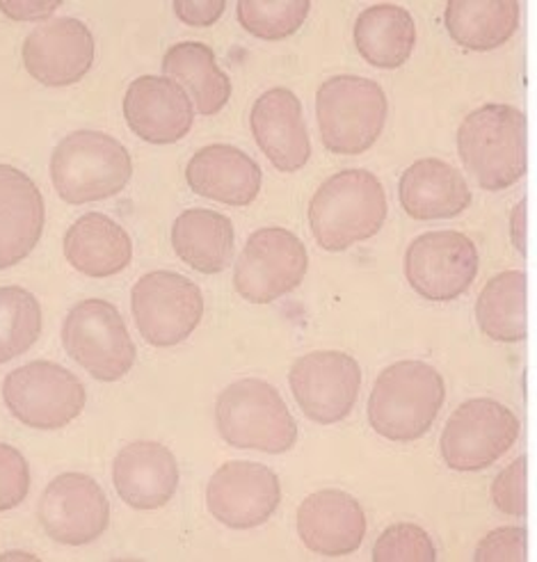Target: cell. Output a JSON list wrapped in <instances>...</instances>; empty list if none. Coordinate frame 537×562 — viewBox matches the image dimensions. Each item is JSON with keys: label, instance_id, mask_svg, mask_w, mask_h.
I'll use <instances>...</instances> for the list:
<instances>
[{"label": "cell", "instance_id": "ffe728a7", "mask_svg": "<svg viewBox=\"0 0 537 562\" xmlns=\"http://www.w3.org/2000/svg\"><path fill=\"white\" fill-rule=\"evenodd\" d=\"M179 477L175 453L160 441H133L112 462V483L133 510L163 508L177 494Z\"/></svg>", "mask_w": 537, "mask_h": 562}, {"label": "cell", "instance_id": "9c48e42d", "mask_svg": "<svg viewBox=\"0 0 537 562\" xmlns=\"http://www.w3.org/2000/svg\"><path fill=\"white\" fill-rule=\"evenodd\" d=\"M517 414L494 398H471L446 420L439 451L448 469L476 473L490 469L519 439Z\"/></svg>", "mask_w": 537, "mask_h": 562}, {"label": "cell", "instance_id": "7402d4cb", "mask_svg": "<svg viewBox=\"0 0 537 562\" xmlns=\"http://www.w3.org/2000/svg\"><path fill=\"white\" fill-rule=\"evenodd\" d=\"M186 181L194 194L227 206H249L261 192V167L243 149L209 145L186 165Z\"/></svg>", "mask_w": 537, "mask_h": 562}, {"label": "cell", "instance_id": "d6a6232c", "mask_svg": "<svg viewBox=\"0 0 537 562\" xmlns=\"http://www.w3.org/2000/svg\"><path fill=\"white\" fill-rule=\"evenodd\" d=\"M31 492V467L19 448L0 443V513H10Z\"/></svg>", "mask_w": 537, "mask_h": 562}, {"label": "cell", "instance_id": "7c38bea8", "mask_svg": "<svg viewBox=\"0 0 537 562\" xmlns=\"http://www.w3.org/2000/svg\"><path fill=\"white\" fill-rule=\"evenodd\" d=\"M37 519L55 544L85 547L97 542L110 526V503L88 473L55 475L37 503Z\"/></svg>", "mask_w": 537, "mask_h": 562}, {"label": "cell", "instance_id": "e0dca14e", "mask_svg": "<svg viewBox=\"0 0 537 562\" xmlns=\"http://www.w3.org/2000/svg\"><path fill=\"white\" fill-rule=\"evenodd\" d=\"M128 128L149 145H175L194 122V105L186 90L167 76H139L124 94Z\"/></svg>", "mask_w": 537, "mask_h": 562}, {"label": "cell", "instance_id": "4dcf8cb0", "mask_svg": "<svg viewBox=\"0 0 537 562\" xmlns=\"http://www.w3.org/2000/svg\"><path fill=\"white\" fill-rule=\"evenodd\" d=\"M311 12L309 0H240L236 19L245 31L266 42L295 35Z\"/></svg>", "mask_w": 537, "mask_h": 562}, {"label": "cell", "instance_id": "ba28073f", "mask_svg": "<svg viewBox=\"0 0 537 562\" xmlns=\"http://www.w3.org/2000/svg\"><path fill=\"white\" fill-rule=\"evenodd\" d=\"M3 401L23 426L60 430L80 416L88 403V391L69 369L37 359L8 373L3 380Z\"/></svg>", "mask_w": 537, "mask_h": 562}, {"label": "cell", "instance_id": "e575fe53", "mask_svg": "<svg viewBox=\"0 0 537 562\" xmlns=\"http://www.w3.org/2000/svg\"><path fill=\"white\" fill-rule=\"evenodd\" d=\"M476 562H524L526 560V528L503 526L478 542Z\"/></svg>", "mask_w": 537, "mask_h": 562}, {"label": "cell", "instance_id": "484cf974", "mask_svg": "<svg viewBox=\"0 0 537 562\" xmlns=\"http://www.w3.org/2000/svg\"><path fill=\"white\" fill-rule=\"evenodd\" d=\"M517 0H450L444 25L458 46L467 50H494L511 42L519 27Z\"/></svg>", "mask_w": 537, "mask_h": 562}, {"label": "cell", "instance_id": "ac0fdd59", "mask_svg": "<svg viewBox=\"0 0 537 562\" xmlns=\"http://www.w3.org/2000/svg\"><path fill=\"white\" fill-rule=\"evenodd\" d=\"M295 526L306 549L327 558H342L361 547L369 521L361 503L348 492L321 490L300 503Z\"/></svg>", "mask_w": 537, "mask_h": 562}, {"label": "cell", "instance_id": "836d02e7", "mask_svg": "<svg viewBox=\"0 0 537 562\" xmlns=\"http://www.w3.org/2000/svg\"><path fill=\"white\" fill-rule=\"evenodd\" d=\"M492 503L501 515L524 517L526 515V458L519 456L507 464L492 483Z\"/></svg>", "mask_w": 537, "mask_h": 562}, {"label": "cell", "instance_id": "4fadbf2b", "mask_svg": "<svg viewBox=\"0 0 537 562\" xmlns=\"http://www.w3.org/2000/svg\"><path fill=\"white\" fill-rule=\"evenodd\" d=\"M289 384L309 420L332 426L353 414L361 389V369L348 352L316 350L293 363Z\"/></svg>", "mask_w": 537, "mask_h": 562}, {"label": "cell", "instance_id": "83f0119b", "mask_svg": "<svg viewBox=\"0 0 537 562\" xmlns=\"http://www.w3.org/2000/svg\"><path fill=\"white\" fill-rule=\"evenodd\" d=\"M353 37L366 63L378 69H399L416 46V23L401 5H371L357 16Z\"/></svg>", "mask_w": 537, "mask_h": 562}, {"label": "cell", "instance_id": "8d00e7d4", "mask_svg": "<svg viewBox=\"0 0 537 562\" xmlns=\"http://www.w3.org/2000/svg\"><path fill=\"white\" fill-rule=\"evenodd\" d=\"M63 8L60 0H0V12L12 21H44Z\"/></svg>", "mask_w": 537, "mask_h": 562}, {"label": "cell", "instance_id": "52a82bcc", "mask_svg": "<svg viewBox=\"0 0 537 562\" xmlns=\"http://www.w3.org/2000/svg\"><path fill=\"white\" fill-rule=\"evenodd\" d=\"M67 355L99 382L122 380L137 350L120 308L101 297L78 302L63 323Z\"/></svg>", "mask_w": 537, "mask_h": 562}, {"label": "cell", "instance_id": "5bb4252c", "mask_svg": "<svg viewBox=\"0 0 537 562\" xmlns=\"http://www.w3.org/2000/svg\"><path fill=\"white\" fill-rule=\"evenodd\" d=\"M478 247L460 232H428L405 251V277L426 300L450 302L469 291L478 277Z\"/></svg>", "mask_w": 537, "mask_h": 562}, {"label": "cell", "instance_id": "5b68a950", "mask_svg": "<svg viewBox=\"0 0 537 562\" xmlns=\"http://www.w3.org/2000/svg\"><path fill=\"white\" fill-rule=\"evenodd\" d=\"M215 428L230 446L268 456L289 453L298 441V424L281 393L257 378L238 380L220 393Z\"/></svg>", "mask_w": 537, "mask_h": 562}, {"label": "cell", "instance_id": "603a6c76", "mask_svg": "<svg viewBox=\"0 0 537 562\" xmlns=\"http://www.w3.org/2000/svg\"><path fill=\"white\" fill-rule=\"evenodd\" d=\"M399 200L412 220H450L471 206V190L454 165L439 158H421L403 172Z\"/></svg>", "mask_w": 537, "mask_h": 562}, {"label": "cell", "instance_id": "3957f363", "mask_svg": "<svg viewBox=\"0 0 537 562\" xmlns=\"http://www.w3.org/2000/svg\"><path fill=\"white\" fill-rule=\"evenodd\" d=\"M458 154L476 183L496 192L526 175V115L511 103H485L458 128Z\"/></svg>", "mask_w": 537, "mask_h": 562}, {"label": "cell", "instance_id": "d590c367", "mask_svg": "<svg viewBox=\"0 0 537 562\" xmlns=\"http://www.w3.org/2000/svg\"><path fill=\"white\" fill-rule=\"evenodd\" d=\"M172 10L186 25L209 27L222 19L227 0H175Z\"/></svg>", "mask_w": 537, "mask_h": 562}, {"label": "cell", "instance_id": "8fae6325", "mask_svg": "<svg viewBox=\"0 0 537 562\" xmlns=\"http://www.w3.org/2000/svg\"><path fill=\"white\" fill-rule=\"evenodd\" d=\"M309 270L304 243L284 227L254 232L236 261L234 289L251 304H270L293 293Z\"/></svg>", "mask_w": 537, "mask_h": 562}, {"label": "cell", "instance_id": "d6986e66", "mask_svg": "<svg viewBox=\"0 0 537 562\" xmlns=\"http://www.w3.org/2000/svg\"><path fill=\"white\" fill-rule=\"evenodd\" d=\"M249 128L279 172H298L311 160V139L295 92L272 88L251 105Z\"/></svg>", "mask_w": 537, "mask_h": 562}, {"label": "cell", "instance_id": "30bf717a", "mask_svg": "<svg viewBox=\"0 0 537 562\" xmlns=\"http://www.w3.org/2000/svg\"><path fill=\"white\" fill-rule=\"evenodd\" d=\"M131 312L149 346L175 348L200 327L204 295L192 279L172 270H154L135 281Z\"/></svg>", "mask_w": 537, "mask_h": 562}, {"label": "cell", "instance_id": "8992f818", "mask_svg": "<svg viewBox=\"0 0 537 562\" xmlns=\"http://www.w3.org/2000/svg\"><path fill=\"white\" fill-rule=\"evenodd\" d=\"M389 101L376 80L332 76L316 92V122L327 151L359 156L369 151L387 124Z\"/></svg>", "mask_w": 537, "mask_h": 562}, {"label": "cell", "instance_id": "1f68e13d", "mask_svg": "<svg viewBox=\"0 0 537 562\" xmlns=\"http://www.w3.org/2000/svg\"><path fill=\"white\" fill-rule=\"evenodd\" d=\"M373 562H435L437 549L416 524H393L373 544Z\"/></svg>", "mask_w": 537, "mask_h": 562}, {"label": "cell", "instance_id": "f546056e", "mask_svg": "<svg viewBox=\"0 0 537 562\" xmlns=\"http://www.w3.org/2000/svg\"><path fill=\"white\" fill-rule=\"evenodd\" d=\"M42 336V306L21 286H0V367L31 350Z\"/></svg>", "mask_w": 537, "mask_h": 562}, {"label": "cell", "instance_id": "d4e9b609", "mask_svg": "<svg viewBox=\"0 0 537 562\" xmlns=\"http://www.w3.org/2000/svg\"><path fill=\"white\" fill-rule=\"evenodd\" d=\"M236 234L227 215L211 209H188L172 224L177 257L202 274H217L232 263Z\"/></svg>", "mask_w": 537, "mask_h": 562}, {"label": "cell", "instance_id": "7a4b0ae2", "mask_svg": "<svg viewBox=\"0 0 537 562\" xmlns=\"http://www.w3.org/2000/svg\"><path fill=\"white\" fill-rule=\"evenodd\" d=\"M444 401L446 384L435 367L418 359L395 361L373 384L369 424L389 441H416L435 426Z\"/></svg>", "mask_w": 537, "mask_h": 562}, {"label": "cell", "instance_id": "cb8c5ba5", "mask_svg": "<svg viewBox=\"0 0 537 562\" xmlns=\"http://www.w3.org/2000/svg\"><path fill=\"white\" fill-rule=\"evenodd\" d=\"M65 259L85 277L120 274L133 261V240L120 222L103 213L80 215L65 234Z\"/></svg>", "mask_w": 537, "mask_h": 562}, {"label": "cell", "instance_id": "2e32d148", "mask_svg": "<svg viewBox=\"0 0 537 562\" xmlns=\"http://www.w3.org/2000/svg\"><path fill=\"white\" fill-rule=\"evenodd\" d=\"M94 35L74 16L51 19L25 37L21 58L25 71L46 88H69L94 65Z\"/></svg>", "mask_w": 537, "mask_h": 562}, {"label": "cell", "instance_id": "6da1fadb", "mask_svg": "<svg viewBox=\"0 0 537 562\" xmlns=\"http://www.w3.org/2000/svg\"><path fill=\"white\" fill-rule=\"evenodd\" d=\"M387 192L369 170L329 177L309 202V227L327 251H346L380 234L387 220Z\"/></svg>", "mask_w": 537, "mask_h": 562}, {"label": "cell", "instance_id": "9a60e30c", "mask_svg": "<svg viewBox=\"0 0 537 562\" xmlns=\"http://www.w3.org/2000/svg\"><path fill=\"white\" fill-rule=\"evenodd\" d=\"M279 503V475L259 462L234 460L222 464L206 487L209 513L234 530L264 526L277 513Z\"/></svg>", "mask_w": 537, "mask_h": 562}, {"label": "cell", "instance_id": "4316f807", "mask_svg": "<svg viewBox=\"0 0 537 562\" xmlns=\"http://www.w3.org/2000/svg\"><path fill=\"white\" fill-rule=\"evenodd\" d=\"M163 74L192 97L200 115H217L232 99V80L220 69L215 53L202 42H179L169 46L163 58Z\"/></svg>", "mask_w": 537, "mask_h": 562}, {"label": "cell", "instance_id": "44dd1931", "mask_svg": "<svg viewBox=\"0 0 537 562\" xmlns=\"http://www.w3.org/2000/svg\"><path fill=\"white\" fill-rule=\"evenodd\" d=\"M46 222L37 183L14 165L0 162V270L19 266L40 245Z\"/></svg>", "mask_w": 537, "mask_h": 562}, {"label": "cell", "instance_id": "74e56055", "mask_svg": "<svg viewBox=\"0 0 537 562\" xmlns=\"http://www.w3.org/2000/svg\"><path fill=\"white\" fill-rule=\"evenodd\" d=\"M526 200H522L511 213V240L522 257L526 255Z\"/></svg>", "mask_w": 537, "mask_h": 562}, {"label": "cell", "instance_id": "277c9868", "mask_svg": "<svg viewBox=\"0 0 537 562\" xmlns=\"http://www.w3.org/2000/svg\"><path fill=\"white\" fill-rule=\"evenodd\" d=\"M131 177L128 149L103 131H74L60 139L51 156L53 188L71 206L110 200L128 186Z\"/></svg>", "mask_w": 537, "mask_h": 562}, {"label": "cell", "instance_id": "f1b7e54d", "mask_svg": "<svg viewBox=\"0 0 537 562\" xmlns=\"http://www.w3.org/2000/svg\"><path fill=\"white\" fill-rule=\"evenodd\" d=\"M480 331L499 344L526 339V272L505 270L492 277L476 302Z\"/></svg>", "mask_w": 537, "mask_h": 562}, {"label": "cell", "instance_id": "f35d334b", "mask_svg": "<svg viewBox=\"0 0 537 562\" xmlns=\"http://www.w3.org/2000/svg\"><path fill=\"white\" fill-rule=\"evenodd\" d=\"M8 558H31V560H35L37 555H33V553H21V551H10V553L0 555V560H8Z\"/></svg>", "mask_w": 537, "mask_h": 562}]
</instances>
